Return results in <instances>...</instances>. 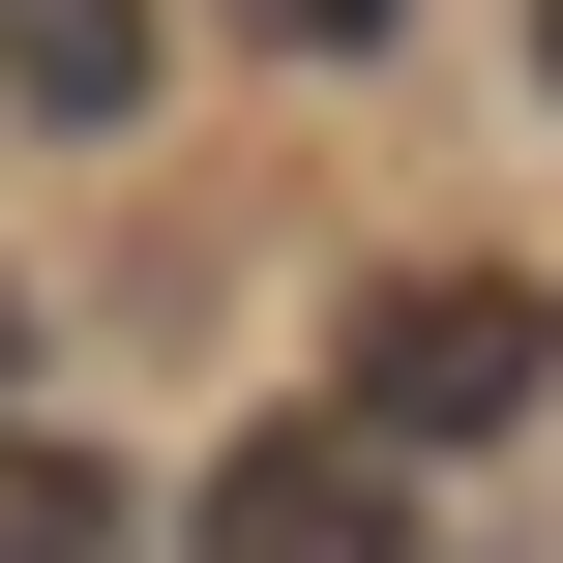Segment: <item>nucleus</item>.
<instances>
[{"label":"nucleus","instance_id":"2","mask_svg":"<svg viewBox=\"0 0 563 563\" xmlns=\"http://www.w3.org/2000/svg\"><path fill=\"white\" fill-rule=\"evenodd\" d=\"M208 563H416V475H386L356 416H267V445L208 475Z\"/></svg>","mask_w":563,"mask_h":563},{"label":"nucleus","instance_id":"6","mask_svg":"<svg viewBox=\"0 0 563 563\" xmlns=\"http://www.w3.org/2000/svg\"><path fill=\"white\" fill-rule=\"evenodd\" d=\"M534 89H563V0H534Z\"/></svg>","mask_w":563,"mask_h":563},{"label":"nucleus","instance_id":"1","mask_svg":"<svg viewBox=\"0 0 563 563\" xmlns=\"http://www.w3.org/2000/svg\"><path fill=\"white\" fill-rule=\"evenodd\" d=\"M534 386H563L534 267H386V297H356V445H386V475H416V445H505Z\"/></svg>","mask_w":563,"mask_h":563},{"label":"nucleus","instance_id":"5","mask_svg":"<svg viewBox=\"0 0 563 563\" xmlns=\"http://www.w3.org/2000/svg\"><path fill=\"white\" fill-rule=\"evenodd\" d=\"M238 30H267V59H386L416 0H238Z\"/></svg>","mask_w":563,"mask_h":563},{"label":"nucleus","instance_id":"4","mask_svg":"<svg viewBox=\"0 0 563 563\" xmlns=\"http://www.w3.org/2000/svg\"><path fill=\"white\" fill-rule=\"evenodd\" d=\"M148 505H119V445H59V416H0V563H119Z\"/></svg>","mask_w":563,"mask_h":563},{"label":"nucleus","instance_id":"7","mask_svg":"<svg viewBox=\"0 0 563 563\" xmlns=\"http://www.w3.org/2000/svg\"><path fill=\"white\" fill-rule=\"evenodd\" d=\"M0 356H30V297H0Z\"/></svg>","mask_w":563,"mask_h":563},{"label":"nucleus","instance_id":"3","mask_svg":"<svg viewBox=\"0 0 563 563\" xmlns=\"http://www.w3.org/2000/svg\"><path fill=\"white\" fill-rule=\"evenodd\" d=\"M0 89L30 119H148V0H0Z\"/></svg>","mask_w":563,"mask_h":563}]
</instances>
